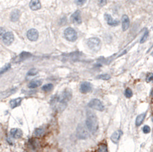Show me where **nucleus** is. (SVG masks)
<instances>
[{
  "mask_svg": "<svg viewBox=\"0 0 153 152\" xmlns=\"http://www.w3.org/2000/svg\"><path fill=\"white\" fill-rule=\"evenodd\" d=\"M143 132H144L145 134H149V133L151 132V129H150L149 126L145 125V126L143 127Z\"/></svg>",
  "mask_w": 153,
  "mask_h": 152,
  "instance_id": "obj_29",
  "label": "nucleus"
},
{
  "mask_svg": "<svg viewBox=\"0 0 153 152\" xmlns=\"http://www.w3.org/2000/svg\"><path fill=\"white\" fill-rule=\"evenodd\" d=\"M125 96L126 98H130L133 96V91L130 88H127L126 90H125Z\"/></svg>",
  "mask_w": 153,
  "mask_h": 152,
  "instance_id": "obj_24",
  "label": "nucleus"
},
{
  "mask_svg": "<svg viewBox=\"0 0 153 152\" xmlns=\"http://www.w3.org/2000/svg\"><path fill=\"white\" fill-rule=\"evenodd\" d=\"M86 1L87 0H76V3L78 5H84L86 2Z\"/></svg>",
  "mask_w": 153,
  "mask_h": 152,
  "instance_id": "obj_30",
  "label": "nucleus"
},
{
  "mask_svg": "<svg viewBox=\"0 0 153 152\" xmlns=\"http://www.w3.org/2000/svg\"><path fill=\"white\" fill-rule=\"evenodd\" d=\"M77 136L80 139H87L89 137V133L87 128L84 125H79L77 129Z\"/></svg>",
  "mask_w": 153,
  "mask_h": 152,
  "instance_id": "obj_4",
  "label": "nucleus"
},
{
  "mask_svg": "<svg viewBox=\"0 0 153 152\" xmlns=\"http://www.w3.org/2000/svg\"><path fill=\"white\" fill-rule=\"evenodd\" d=\"M98 79H101V80H110V76L109 74H102V75H100L97 77Z\"/></svg>",
  "mask_w": 153,
  "mask_h": 152,
  "instance_id": "obj_25",
  "label": "nucleus"
},
{
  "mask_svg": "<svg viewBox=\"0 0 153 152\" xmlns=\"http://www.w3.org/2000/svg\"><path fill=\"white\" fill-rule=\"evenodd\" d=\"M92 90V85L89 82H84L80 84V91L82 93H87Z\"/></svg>",
  "mask_w": 153,
  "mask_h": 152,
  "instance_id": "obj_9",
  "label": "nucleus"
},
{
  "mask_svg": "<svg viewBox=\"0 0 153 152\" xmlns=\"http://www.w3.org/2000/svg\"><path fill=\"white\" fill-rule=\"evenodd\" d=\"M29 6L31 8V10H34V11H36V10H38L41 8V2L39 0H31L30 2V4H29Z\"/></svg>",
  "mask_w": 153,
  "mask_h": 152,
  "instance_id": "obj_13",
  "label": "nucleus"
},
{
  "mask_svg": "<svg viewBox=\"0 0 153 152\" xmlns=\"http://www.w3.org/2000/svg\"><path fill=\"white\" fill-rule=\"evenodd\" d=\"M152 80H153V73H148L147 76H146V82H147V83H149V82H151V81H152Z\"/></svg>",
  "mask_w": 153,
  "mask_h": 152,
  "instance_id": "obj_27",
  "label": "nucleus"
},
{
  "mask_svg": "<svg viewBox=\"0 0 153 152\" xmlns=\"http://www.w3.org/2000/svg\"><path fill=\"white\" fill-rule=\"evenodd\" d=\"M71 21L74 24H80L82 22V19H81V14L80 11L79 10L76 11L72 15H71Z\"/></svg>",
  "mask_w": 153,
  "mask_h": 152,
  "instance_id": "obj_8",
  "label": "nucleus"
},
{
  "mask_svg": "<svg viewBox=\"0 0 153 152\" xmlns=\"http://www.w3.org/2000/svg\"><path fill=\"white\" fill-rule=\"evenodd\" d=\"M64 37L67 41H75L77 38V31L72 28H67L65 29L64 32Z\"/></svg>",
  "mask_w": 153,
  "mask_h": 152,
  "instance_id": "obj_3",
  "label": "nucleus"
},
{
  "mask_svg": "<svg viewBox=\"0 0 153 152\" xmlns=\"http://www.w3.org/2000/svg\"><path fill=\"white\" fill-rule=\"evenodd\" d=\"M88 106L90 108L97 109L98 111H103L104 110V106H103V104L102 103V102L100 99H92L89 103Z\"/></svg>",
  "mask_w": 153,
  "mask_h": 152,
  "instance_id": "obj_5",
  "label": "nucleus"
},
{
  "mask_svg": "<svg viewBox=\"0 0 153 152\" xmlns=\"http://www.w3.org/2000/svg\"><path fill=\"white\" fill-rule=\"evenodd\" d=\"M105 19L109 25L111 26H117L120 24V21L118 20H116L112 18V16L109 14H105Z\"/></svg>",
  "mask_w": 153,
  "mask_h": 152,
  "instance_id": "obj_10",
  "label": "nucleus"
},
{
  "mask_svg": "<svg viewBox=\"0 0 153 152\" xmlns=\"http://www.w3.org/2000/svg\"><path fill=\"white\" fill-rule=\"evenodd\" d=\"M44 134V130L41 128H39V129H35L34 132V135L37 138H39V137H41Z\"/></svg>",
  "mask_w": 153,
  "mask_h": 152,
  "instance_id": "obj_19",
  "label": "nucleus"
},
{
  "mask_svg": "<svg viewBox=\"0 0 153 152\" xmlns=\"http://www.w3.org/2000/svg\"><path fill=\"white\" fill-rule=\"evenodd\" d=\"M86 125L88 130L92 133H94L98 130L99 123H98L97 117L95 115V113L93 112L92 111H87Z\"/></svg>",
  "mask_w": 153,
  "mask_h": 152,
  "instance_id": "obj_1",
  "label": "nucleus"
},
{
  "mask_svg": "<svg viewBox=\"0 0 153 152\" xmlns=\"http://www.w3.org/2000/svg\"><path fill=\"white\" fill-rule=\"evenodd\" d=\"M27 37L31 41H35L38 38V31L36 29L31 28L27 32Z\"/></svg>",
  "mask_w": 153,
  "mask_h": 152,
  "instance_id": "obj_7",
  "label": "nucleus"
},
{
  "mask_svg": "<svg viewBox=\"0 0 153 152\" xmlns=\"http://www.w3.org/2000/svg\"><path fill=\"white\" fill-rule=\"evenodd\" d=\"M20 12L18 10H14L11 14V20L12 21H17L19 18Z\"/></svg>",
  "mask_w": 153,
  "mask_h": 152,
  "instance_id": "obj_17",
  "label": "nucleus"
},
{
  "mask_svg": "<svg viewBox=\"0 0 153 152\" xmlns=\"http://www.w3.org/2000/svg\"><path fill=\"white\" fill-rule=\"evenodd\" d=\"M5 31L2 28H0V38H2V37H3V35L5 34Z\"/></svg>",
  "mask_w": 153,
  "mask_h": 152,
  "instance_id": "obj_32",
  "label": "nucleus"
},
{
  "mask_svg": "<svg viewBox=\"0 0 153 152\" xmlns=\"http://www.w3.org/2000/svg\"><path fill=\"white\" fill-rule=\"evenodd\" d=\"M87 45L89 48L93 51H98L100 49L101 47V41L97 37H92L88 39L87 41Z\"/></svg>",
  "mask_w": 153,
  "mask_h": 152,
  "instance_id": "obj_2",
  "label": "nucleus"
},
{
  "mask_svg": "<svg viewBox=\"0 0 153 152\" xmlns=\"http://www.w3.org/2000/svg\"><path fill=\"white\" fill-rule=\"evenodd\" d=\"M151 96H153V89L152 90V92H151Z\"/></svg>",
  "mask_w": 153,
  "mask_h": 152,
  "instance_id": "obj_33",
  "label": "nucleus"
},
{
  "mask_svg": "<svg viewBox=\"0 0 153 152\" xmlns=\"http://www.w3.org/2000/svg\"><path fill=\"white\" fill-rule=\"evenodd\" d=\"M14 41V35L11 32H5L2 37V41L6 45H10Z\"/></svg>",
  "mask_w": 153,
  "mask_h": 152,
  "instance_id": "obj_6",
  "label": "nucleus"
},
{
  "mask_svg": "<svg viewBox=\"0 0 153 152\" xmlns=\"http://www.w3.org/2000/svg\"><path fill=\"white\" fill-rule=\"evenodd\" d=\"M145 118H146V113H142L139 116H138L136 119V126H140L143 124Z\"/></svg>",
  "mask_w": 153,
  "mask_h": 152,
  "instance_id": "obj_15",
  "label": "nucleus"
},
{
  "mask_svg": "<svg viewBox=\"0 0 153 152\" xmlns=\"http://www.w3.org/2000/svg\"><path fill=\"white\" fill-rule=\"evenodd\" d=\"M38 70H36V69H31V70H30L29 71H28V73H27V75L28 76H34V75H36L37 73H38Z\"/></svg>",
  "mask_w": 153,
  "mask_h": 152,
  "instance_id": "obj_26",
  "label": "nucleus"
},
{
  "mask_svg": "<svg viewBox=\"0 0 153 152\" xmlns=\"http://www.w3.org/2000/svg\"><path fill=\"white\" fill-rule=\"evenodd\" d=\"M53 85L51 83H48V84H45L44 86H43L42 87V90L44 91V92H49L51 91L52 89H53Z\"/></svg>",
  "mask_w": 153,
  "mask_h": 152,
  "instance_id": "obj_21",
  "label": "nucleus"
},
{
  "mask_svg": "<svg viewBox=\"0 0 153 152\" xmlns=\"http://www.w3.org/2000/svg\"><path fill=\"white\" fill-rule=\"evenodd\" d=\"M10 67H11V66H10V64H7V65H6V66H5V67H4L2 69H1V70H0V75H1V74H2V73H4L5 71H7V70H8L10 68Z\"/></svg>",
  "mask_w": 153,
  "mask_h": 152,
  "instance_id": "obj_28",
  "label": "nucleus"
},
{
  "mask_svg": "<svg viewBox=\"0 0 153 152\" xmlns=\"http://www.w3.org/2000/svg\"><path fill=\"white\" fill-rule=\"evenodd\" d=\"M11 135L14 138H20L22 136V132L21 130L18 129H12L10 132Z\"/></svg>",
  "mask_w": 153,
  "mask_h": 152,
  "instance_id": "obj_14",
  "label": "nucleus"
},
{
  "mask_svg": "<svg viewBox=\"0 0 153 152\" xmlns=\"http://www.w3.org/2000/svg\"><path fill=\"white\" fill-rule=\"evenodd\" d=\"M31 57V54L28 52H22L19 56H18V58H19V60H25V59H27L28 57Z\"/></svg>",
  "mask_w": 153,
  "mask_h": 152,
  "instance_id": "obj_20",
  "label": "nucleus"
},
{
  "mask_svg": "<svg viewBox=\"0 0 153 152\" xmlns=\"http://www.w3.org/2000/svg\"><path fill=\"white\" fill-rule=\"evenodd\" d=\"M41 80H34V81H31L28 84V87L30 89H34V88H37L39 86H41Z\"/></svg>",
  "mask_w": 153,
  "mask_h": 152,
  "instance_id": "obj_18",
  "label": "nucleus"
},
{
  "mask_svg": "<svg viewBox=\"0 0 153 152\" xmlns=\"http://www.w3.org/2000/svg\"><path fill=\"white\" fill-rule=\"evenodd\" d=\"M130 18L129 17L125 15L123 16L122 18V26H123V31H126V30H128V28H130Z\"/></svg>",
  "mask_w": 153,
  "mask_h": 152,
  "instance_id": "obj_11",
  "label": "nucleus"
},
{
  "mask_svg": "<svg viewBox=\"0 0 153 152\" xmlns=\"http://www.w3.org/2000/svg\"><path fill=\"white\" fill-rule=\"evenodd\" d=\"M122 135H123V132H122V131H120V130H119V131H116V132H115L112 135H111V138H110V139H111V141L113 142V143H115V144H117L118 142H119V141H120V138H121V136H122Z\"/></svg>",
  "mask_w": 153,
  "mask_h": 152,
  "instance_id": "obj_12",
  "label": "nucleus"
},
{
  "mask_svg": "<svg viewBox=\"0 0 153 152\" xmlns=\"http://www.w3.org/2000/svg\"><path fill=\"white\" fill-rule=\"evenodd\" d=\"M97 1H98V3L100 6H103L107 3V0H97Z\"/></svg>",
  "mask_w": 153,
  "mask_h": 152,
  "instance_id": "obj_31",
  "label": "nucleus"
},
{
  "mask_svg": "<svg viewBox=\"0 0 153 152\" xmlns=\"http://www.w3.org/2000/svg\"><path fill=\"white\" fill-rule=\"evenodd\" d=\"M97 152H108L107 151V147L106 145L104 144H102L99 146L98 148V150H97Z\"/></svg>",
  "mask_w": 153,
  "mask_h": 152,
  "instance_id": "obj_23",
  "label": "nucleus"
},
{
  "mask_svg": "<svg viewBox=\"0 0 153 152\" xmlns=\"http://www.w3.org/2000/svg\"><path fill=\"white\" fill-rule=\"evenodd\" d=\"M149 31L146 30V31H145L144 34L143 35L142 38H141L140 43H144V42H146V41H147V39H148V37H149Z\"/></svg>",
  "mask_w": 153,
  "mask_h": 152,
  "instance_id": "obj_22",
  "label": "nucleus"
},
{
  "mask_svg": "<svg viewBox=\"0 0 153 152\" xmlns=\"http://www.w3.org/2000/svg\"><path fill=\"white\" fill-rule=\"evenodd\" d=\"M21 100H22L21 98H17V99H12V100L10 102V106H11V107L12 109L18 107V106H20V104H21Z\"/></svg>",
  "mask_w": 153,
  "mask_h": 152,
  "instance_id": "obj_16",
  "label": "nucleus"
}]
</instances>
